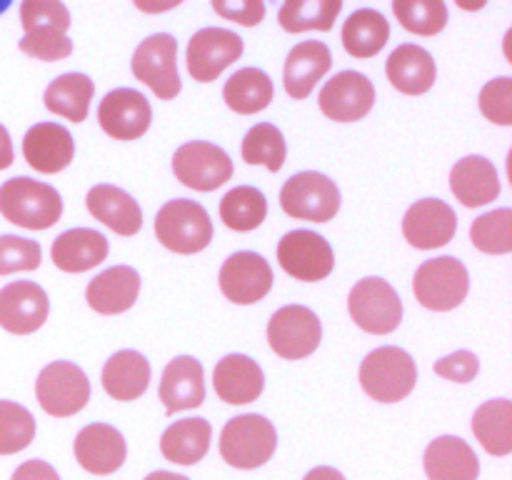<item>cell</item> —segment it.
<instances>
[{
	"mask_svg": "<svg viewBox=\"0 0 512 480\" xmlns=\"http://www.w3.org/2000/svg\"><path fill=\"white\" fill-rule=\"evenodd\" d=\"M20 23L25 35L18 48L38 60H63L73 53V40L68 38L70 13L58 0H25L20 5Z\"/></svg>",
	"mask_w": 512,
	"mask_h": 480,
	"instance_id": "1",
	"label": "cell"
},
{
	"mask_svg": "<svg viewBox=\"0 0 512 480\" xmlns=\"http://www.w3.org/2000/svg\"><path fill=\"white\" fill-rule=\"evenodd\" d=\"M0 215L28 230H48L63 215V198L48 183L10 178L0 185Z\"/></svg>",
	"mask_w": 512,
	"mask_h": 480,
	"instance_id": "2",
	"label": "cell"
},
{
	"mask_svg": "<svg viewBox=\"0 0 512 480\" xmlns=\"http://www.w3.org/2000/svg\"><path fill=\"white\" fill-rule=\"evenodd\" d=\"M418 383L413 355L395 345L373 350L360 363V385L375 403H400Z\"/></svg>",
	"mask_w": 512,
	"mask_h": 480,
	"instance_id": "3",
	"label": "cell"
},
{
	"mask_svg": "<svg viewBox=\"0 0 512 480\" xmlns=\"http://www.w3.org/2000/svg\"><path fill=\"white\" fill-rule=\"evenodd\" d=\"M155 235L163 248L193 255L213 243V220L195 200H170L155 215Z\"/></svg>",
	"mask_w": 512,
	"mask_h": 480,
	"instance_id": "4",
	"label": "cell"
},
{
	"mask_svg": "<svg viewBox=\"0 0 512 480\" xmlns=\"http://www.w3.org/2000/svg\"><path fill=\"white\" fill-rule=\"evenodd\" d=\"M278 448V433L265 415H238L220 433V455L238 470H253L268 463Z\"/></svg>",
	"mask_w": 512,
	"mask_h": 480,
	"instance_id": "5",
	"label": "cell"
},
{
	"mask_svg": "<svg viewBox=\"0 0 512 480\" xmlns=\"http://www.w3.org/2000/svg\"><path fill=\"white\" fill-rule=\"evenodd\" d=\"M415 298L423 308L448 313L455 310L470 290L468 268L453 255H440V258L425 260L413 278Z\"/></svg>",
	"mask_w": 512,
	"mask_h": 480,
	"instance_id": "6",
	"label": "cell"
},
{
	"mask_svg": "<svg viewBox=\"0 0 512 480\" xmlns=\"http://www.w3.org/2000/svg\"><path fill=\"white\" fill-rule=\"evenodd\" d=\"M280 205L295 220L328 223L340 210V190L328 175L305 170L285 180L280 190Z\"/></svg>",
	"mask_w": 512,
	"mask_h": 480,
	"instance_id": "7",
	"label": "cell"
},
{
	"mask_svg": "<svg viewBox=\"0 0 512 480\" xmlns=\"http://www.w3.org/2000/svg\"><path fill=\"white\" fill-rule=\"evenodd\" d=\"M348 313L365 333L388 335L403 320V303L388 280L363 278L350 290Z\"/></svg>",
	"mask_w": 512,
	"mask_h": 480,
	"instance_id": "8",
	"label": "cell"
},
{
	"mask_svg": "<svg viewBox=\"0 0 512 480\" xmlns=\"http://www.w3.org/2000/svg\"><path fill=\"white\" fill-rule=\"evenodd\" d=\"M40 408L53 418H70L80 413L90 400V380L75 363L55 360L45 365L35 383Z\"/></svg>",
	"mask_w": 512,
	"mask_h": 480,
	"instance_id": "9",
	"label": "cell"
},
{
	"mask_svg": "<svg viewBox=\"0 0 512 480\" xmlns=\"http://www.w3.org/2000/svg\"><path fill=\"white\" fill-rule=\"evenodd\" d=\"M173 173L185 188H193L198 193H213L233 178V160L218 145L193 140L175 150Z\"/></svg>",
	"mask_w": 512,
	"mask_h": 480,
	"instance_id": "10",
	"label": "cell"
},
{
	"mask_svg": "<svg viewBox=\"0 0 512 480\" xmlns=\"http://www.w3.org/2000/svg\"><path fill=\"white\" fill-rule=\"evenodd\" d=\"M133 75L148 85L160 100H173L180 93L178 75V40L168 33L145 38L133 53Z\"/></svg>",
	"mask_w": 512,
	"mask_h": 480,
	"instance_id": "11",
	"label": "cell"
},
{
	"mask_svg": "<svg viewBox=\"0 0 512 480\" xmlns=\"http://www.w3.org/2000/svg\"><path fill=\"white\" fill-rule=\"evenodd\" d=\"M320 338V318L305 305H285L268 320V345L283 360L308 358L318 350Z\"/></svg>",
	"mask_w": 512,
	"mask_h": 480,
	"instance_id": "12",
	"label": "cell"
},
{
	"mask_svg": "<svg viewBox=\"0 0 512 480\" xmlns=\"http://www.w3.org/2000/svg\"><path fill=\"white\" fill-rule=\"evenodd\" d=\"M278 263L290 278L318 283L333 273L335 255L323 235L313 230H290L278 243Z\"/></svg>",
	"mask_w": 512,
	"mask_h": 480,
	"instance_id": "13",
	"label": "cell"
},
{
	"mask_svg": "<svg viewBox=\"0 0 512 480\" xmlns=\"http://www.w3.org/2000/svg\"><path fill=\"white\" fill-rule=\"evenodd\" d=\"M243 38L228 28H203L188 43V73L195 83H213L225 68L240 60Z\"/></svg>",
	"mask_w": 512,
	"mask_h": 480,
	"instance_id": "14",
	"label": "cell"
},
{
	"mask_svg": "<svg viewBox=\"0 0 512 480\" xmlns=\"http://www.w3.org/2000/svg\"><path fill=\"white\" fill-rule=\"evenodd\" d=\"M220 290L235 305H255L273 290V268L268 260L250 250L233 253L218 275Z\"/></svg>",
	"mask_w": 512,
	"mask_h": 480,
	"instance_id": "15",
	"label": "cell"
},
{
	"mask_svg": "<svg viewBox=\"0 0 512 480\" xmlns=\"http://www.w3.org/2000/svg\"><path fill=\"white\" fill-rule=\"evenodd\" d=\"M318 103L325 118L333 123H355L373 110L375 85L358 70H343L323 85Z\"/></svg>",
	"mask_w": 512,
	"mask_h": 480,
	"instance_id": "16",
	"label": "cell"
},
{
	"mask_svg": "<svg viewBox=\"0 0 512 480\" xmlns=\"http://www.w3.org/2000/svg\"><path fill=\"white\" fill-rule=\"evenodd\" d=\"M98 123L113 140L128 143L148 133L153 123V108L148 98L133 88L110 90L98 105Z\"/></svg>",
	"mask_w": 512,
	"mask_h": 480,
	"instance_id": "17",
	"label": "cell"
},
{
	"mask_svg": "<svg viewBox=\"0 0 512 480\" xmlns=\"http://www.w3.org/2000/svg\"><path fill=\"white\" fill-rule=\"evenodd\" d=\"M455 233H458V215L438 198L418 200L410 205L403 218L405 240L418 250L443 248L455 238Z\"/></svg>",
	"mask_w": 512,
	"mask_h": 480,
	"instance_id": "18",
	"label": "cell"
},
{
	"mask_svg": "<svg viewBox=\"0 0 512 480\" xmlns=\"http://www.w3.org/2000/svg\"><path fill=\"white\" fill-rule=\"evenodd\" d=\"M48 293L38 283L18 280L0 290V328L13 335H30L48 320Z\"/></svg>",
	"mask_w": 512,
	"mask_h": 480,
	"instance_id": "19",
	"label": "cell"
},
{
	"mask_svg": "<svg viewBox=\"0 0 512 480\" xmlns=\"http://www.w3.org/2000/svg\"><path fill=\"white\" fill-rule=\"evenodd\" d=\"M73 450L80 468L93 475H113L115 470H120V465L125 463V455H128L123 433L108 423L85 425L75 435Z\"/></svg>",
	"mask_w": 512,
	"mask_h": 480,
	"instance_id": "20",
	"label": "cell"
},
{
	"mask_svg": "<svg viewBox=\"0 0 512 480\" xmlns=\"http://www.w3.org/2000/svg\"><path fill=\"white\" fill-rule=\"evenodd\" d=\"M25 163L43 175L60 173L73 163V135L60 123H38L23 138Z\"/></svg>",
	"mask_w": 512,
	"mask_h": 480,
	"instance_id": "21",
	"label": "cell"
},
{
	"mask_svg": "<svg viewBox=\"0 0 512 480\" xmlns=\"http://www.w3.org/2000/svg\"><path fill=\"white\" fill-rule=\"evenodd\" d=\"M158 395L168 415L200 408L205 400L203 365L193 355H178V358H173L165 365Z\"/></svg>",
	"mask_w": 512,
	"mask_h": 480,
	"instance_id": "22",
	"label": "cell"
},
{
	"mask_svg": "<svg viewBox=\"0 0 512 480\" xmlns=\"http://www.w3.org/2000/svg\"><path fill=\"white\" fill-rule=\"evenodd\" d=\"M213 388L223 403L248 405L263 395V368L248 355H225L213 370Z\"/></svg>",
	"mask_w": 512,
	"mask_h": 480,
	"instance_id": "23",
	"label": "cell"
},
{
	"mask_svg": "<svg viewBox=\"0 0 512 480\" xmlns=\"http://www.w3.org/2000/svg\"><path fill=\"white\" fill-rule=\"evenodd\" d=\"M333 68V53L320 40H303L285 58V93L293 100H305L315 85Z\"/></svg>",
	"mask_w": 512,
	"mask_h": 480,
	"instance_id": "24",
	"label": "cell"
},
{
	"mask_svg": "<svg viewBox=\"0 0 512 480\" xmlns=\"http://www.w3.org/2000/svg\"><path fill=\"white\" fill-rule=\"evenodd\" d=\"M140 295V275L138 270L128 265H113L95 275L85 288V300L90 308L100 315L125 313L135 305Z\"/></svg>",
	"mask_w": 512,
	"mask_h": 480,
	"instance_id": "25",
	"label": "cell"
},
{
	"mask_svg": "<svg viewBox=\"0 0 512 480\" xmlns=\"http://www.w3.org/2000/svg\"><path fill=\"white\" fill-rule=\"evenodd\" d=\"M85 205L95 220L108 225L115 235H123V238L135 235L143 225V210L138 200L115 185L100 183L90 188L85 195Z\"/></svg>",
	"mask_w": 512,
	"mask_h": 480,
	"instance_id": "26",
	"label": "cell"
},
{
	"mask_svg": "<svg viewBox=\"0 0 512 480\" xmlns=\"http://www.w3.org/2000/svg\"><path fill=\"white\" fill-rule=\"evenodd\" d=\"M385 75L400 93L423 95L433 88L435 78H438V65L425 48L415 43H403L388 55Z\"/></svg>",
	"mask_w": 512,
	"mask_h": 480,
	"instance_id": "27",
	"label": "cell"
},
{
	"mask_svg": "<svg viewBox=\"0 0 512 480\" xmlns=\"http://www.w3.org/2000/svg\"><path fill=\"white\" fill-rule=\"evenodd\" d=\"M450 190L465 208L493 203L500 195L498 170L483 155H468L450 170Z\"/></svg>",
	"mask_w": 512,
	"mask_h": 480,
	"instance_id": "28",
	"label": "cell"
},
{
	"mask_svg": "<svg viewBox=\"0 0 512 480\" xmlns=\"http://www.w3.org/2000/svg\"><path fill=\"white\" fill-rule=\"evenodd\" d=\"M428 480H478L480 460L475 450L455 435H440L425 448Z\"/></svg>",
	"mask_w": 512,
	"mask_h": 480,
	"instance_id": "29",
	"label": "cell"
},
{
	"mask_svg": "<svg viewBox=\"0 0 512 480\" xmlns=\"http://www.w3.org/2000/svg\"><path fill=\"white\" fill-rule=\"evenodd\" d=\"M108 250V238L103 233L90 228H73L55 238L50 258L55 268L63 273H85L103 263L108 258Z\"/></svg>",
	"mask_w": 512,
	"mask_h": 480,
	"instance_id": "30",
	"label": "cell"
},
{
	"mask_svg": "<svg viewBox=\"0 0 512 480\" xmlns=\"http://www.w3.org/2000/svg\"><path fill=\"white\" fill-rule=\"evenodd\" d=\"M150 385V363L138 350H118L103 368L105 393L120 403H133Z\"/></svg>",
	"mask_w": 512,
	"mask_h": 480,
	"instance_id": "31",
	"label": "cell"
},
{
	"mask_svg": "<svg viewBox=\"0 0 512 480\" xmlns=\"http://www.w3.org/2000/svg\"><path fill=\"white\" fill-rule=\"evenodd\" d=\"M213 425L205 418H185L170 425L160 438V453L178 465H195L208 455Z\"/></svg>",
	"mask_w": 512,
	"mask_h": 480,
	"instance_id": "32",
	"label": "cell"
},
{
	"mask_svg": "<svg viewBox=\"0 0 512 480\" xmlns=\"http://www.w3.org/2000/svg\"><path fill=\"white\" fill-rule=\"evenodd\" d=\"M95 85L85 73H65L55 78L45 88L43 103L50 113L70 120V123H83L90 113Z\"/></svg>",
	"mask_w": 512,
	"mask_h": 480,
	"instance_id": "33",
	"label": "cell"
},
{
	"mask_svg": "<svg viewBox=\"0 0 512 480\" xmlns=\"http://www.w3.org/2000/svg\"><path fill=\"white\" fill-rule=\"evenodd\" d=\"M473 433L485 453L505 458L512 453V403L508 398L488 400L473 415Z\"/></svg>",
	"mask_w": 512,
	"mask_h": 480,
	"instance_id": "34",
	"label": "cell"
},
{
	"mask_svg": "<svg viewBox=\"0 0 512 480\" xmlns=\"http://www.w3.org/2000/svg\"><path fill=\"white\" fill-rule=\"evenodd\" d=\"M390 40V23L380 10H355L343 25V48L353 58H375Z\"/></svg>",
	"mask_w": 512,
	"mask_h": 480,
	"instance_id": "35",
	"label": "cell"
},
{
	"mask_svg": "<svg viewBox=\"0 0 512 480\" xmlns=\"http://www.w3.org/2000/svg\"><path fill=\"white\" fill-rule=\"evenodd\" d=\"M273 80L260 68H243L228 78L223 88L225 105L238 115H253L273 103Z\"/></svg>",
	"mask_w": 512,
	"mask_h": 480,
	"instance_id": "36",
	"label": "cell"
},
{
	"mask_svg": "<svg viewBox=\"0 0 512 480\" xmlns=\"http://www.w3.org/2000/svg\"><path fill=\"white\" fill-rule=\"evenodd\" d=\"M265 215H268V200L258 188H250V185L228 190L220 200V220L235 233H250L260 228Z\"/></svg>",
	"mask_w": 512,
	"mask_h": 480,
	"instance_id": "37",
	"label": "cell"
},
{
	"mask_svg": "<svg viewBox=\"0 0 512 480\" xmlns=\"http://www.w3.org/2000/svg\"><path fill=\"white\" fill-rule=\"evenodd\" d=\"M343 3L340 0H288L280 8L278 23L288 33H305V30H330L338 20Z\"/></svg>",
	"mask_w": 512,
	"mask_h": 480,
	"instance_id": "38",
	"label": "cell"
},
{
	"mask_svg": "<svg viewBox=\"0 0 512 480\" xmlns=\"http://www.w3.org/2000/svg\"><path fill=\"white\" fill-rule=\"evenodd\" d=\"M240 153H243L245 163L265 165L270 173H278L285 165L288 148H285V138L280 128H275L273 123H258L245 133Z\"/></svg>",
	"mask_w": 512,
	"mask_h": 480,
	"instance_id": "39",
	"label": "cell"
},
{
	"mask_svg": "<svg viewBox=\"0 0 512 480\" xmlns=\"http://www.w3.org/2000/svg\"><path fill=\"white\" fill-rule=\"evenodd\" d=\"M393 13L408 33L423 38L443 33L448 25V5L443 0H395Z\"/></svg>",
	"mask_w": 512,
	"mask_h": 480,
	"instance_id": "40",
	"label": "cell"
},
{
	"mask_svg": "<svg viewBox=\"0 0 512 480\" xmlns=\"http://www.w3.org/2000/svg\"><path fill=\"white\" fill-rule=\"evenodd\" d=\"M470 240L480 253L508 255L512 250V210L500 208L473 220Z\"/></svg>",
	"mask_w": 512,
	"mask_h": 480,
	"instance_id": "41",
	"label": "cell"
},
{
	"mask_svg": "<svg viewBox=\"0 0 512 480\" xmlns=\"http://www.w3.org/2000/svg\"><path fill=\"white\" fill-rule=\"evenodd\" d=\"M35 438V418L28 408L13 400H0V455L28 448Z\"/></svg>",
	"mask_w": 512,
	"mask_h": 480,
	"instance_id": "42",
	"label": "cell"
},
{
	"mask_svg": "<svg viewBox=\"0 0 512 480\" xmlns=\"http://www.w3.org/2000/svg\"><path fill=\"white\" fill-rule=\"evenodd\" d=\"M43 260V250L35 240L18 235H0V275L35 270Z\"/></svg>",
	"mask_w": 512,
	"mask_h": 480,
	"instance_id": "43",
	"label": "cell"
},
{
	"mask_svg": "<svg viewBox=\"0 0 512 480\" xmlns=\"http://www.w3.org/2000/svg\"><path fill=\"white\" fill-rule=\"evenodd\" d=\"M480 113L495 125H512V78H495L480 90Z\"/></svg>",
	"mask_w": 512,
	"mask_h": 480,
	"instance_id": "44",
	"label": "cell"
},
{
	"mask_svg": "<svg viewBox=\"0 0 512 480\" xmlns=\"http://www.w3.org/2000/svg\"><path fill=\"white\" fill-rule=\"evenodd\" d=\"M435 373L453 383H473L480 373V360L470 350H458V353L440 358L435 363Z\"/></svg>",
	"mask_w": 512,
	"mask_h": 480,
	"instance_id": "45",
	"label": "cell"
},
{
	"mask_svg": "<svg viewBox=\"0 0 512 480\" xmlns=\"http://www.w3.org/2000/svg\"><path fill=\"white\" fill-rule=\"evenodd\" d=\"M213 10L223 20H233V23L245 25V28H255L265 18V3H260V0H243V3L215 0Z\"/></svg>",
	"mask_w": 512,
	"mask_h": 480,
	"instance_id": "46",
	"label": "cell"
},
{
	"mask_svg": "<svg viewBox=\"0 0 512 480\" xmlns=\"http://www.w3.org/2000/svg\"><path fill=\"white\" fill-rule=\"evenodd\" d=\"M10 480H60V475L45 460H28V463L18 465Z\"/></svg>",
	"mask_w": 512,
	"mask_h": 480,
	"instance_id": "47",
	"label": "cell"
},
{
	"mask_svg": "<svg viewBox=\"0 0 512 480\" xmlns=\"http://www.w3.org/2000/svg\"><path fill=\"white\" fill-rule=\"evenodd\" d=\"M15 160V153H13V140H10V133L8 130L0 125V170L10 168Z\"/></svg>",
	"mask_w": 512,
	"mask_h": 480,
	"instance_id": "48",
	"label": "cell"
},
{
	"mask_svg": "<svg viewBox=\"0 0 512 480\" xmlns=\"http://www.w3.org/2000/svg\"><path fill=\"white\" fill-rule=\"evenodd\" d=\"M303 480H345V475L340 470L328 468V465H320V468H313Z\"/></svg>",
	"mask_w": 512,
	"mask_h": 480,
	"instance_id": "49",
	"label": "cell"
},
{
	"mask_svg": "<svg viewBox=\"0 0 512 480\" xmlns=\"http://www.w3.org/2000/svg\"><path fill=\"white\" fill-rule=\"evenodd\" d=\"M145 480H190V478H185V475H178V473H168V470H155V473H150Z\"/></svg>",
	"mask_w": 512,
	"mask_h": 480,
	"instance_id": "50",
	"label": "cell"
},
{
	"mask_svg": "<svg viewBox=\"0 0 512 480\" xmlns=\"http://www.w3.org/2000/svg\"><path fill=\"white\" fill-rule=\"evenodd\" d=\"M140 10H145V13H160V10H170V8H178V3H163V5H145L143 0L138 3Z\"/></svg>",
	"mask_w": 512,
	"mask_h": 480,
	"instance_id": "51",
	"label": "cell"
},
{
	"mask_svg": "<svg viewBox=\"0 0 512 480\" xmlns=\"http://www.w3.org/2000/svg\"><path fill=\"white\" fill-rule=\"evenodd\" d=\"M485 3H475V5H470V3H460V8H483Z\"/></svg>",
	"mask_w": 512,
	"mask_h": 480,
	"instance_id": "52",
	"label": "cell"
}]
</instances>
